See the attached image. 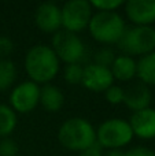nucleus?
<instances>
[{
    "label": "nucleus",
    "mask_w": 155,
    "mask_h": 156,
    "mask_svg": "<svg viewBox=\"0 0 155 156\" xmlns=\"http://www.w3.org/2000/svg\"><path fill=\"white\" fill-rule=\"evenodd\" d=\"M25 69L33 82L47 83L56 77L59 71V59L51 47L38 44L27 51Z\"/></svg>",
    "instance_id": "1"
},
{
    "label": "nucleus",
    "mask_w": 155,
    "mask_h": 156,
    "mask_svg": "<svg viewBox=\"0 0 155 156\" xmlns=\"http://www.w3.org/2000/svg\"><path fill=\"white\" fill-rule=\"evenodd\" d=\"M104 93H106V100L111 104H120L124 101V89L118 85H111Z\"/></svg>",
    "instance_id": "23"
},
{
    "label": "nucleus",
    "mask_w": 155,
    "mask_h": 156,
    "mask_svg": "<svg viewBox=\"0 0 155 156\" xmlns=\"http://www.w3.org/2000/svg\"><path fill=\"white\" fill-rule=\"evenodd\" d=\"M113 81H114V77L110 69L99 66L96 63H91L84 67V76H82L81 83L89 90L106 92L113 85Z\"/></svg>",
    "instance_id": "10"
},
{
    "label": "nucleus",
    "mask_w": 155,
    "mask_h": 156,
    "mask_svg": "<svg viewBox=\"0 0 155 156\" xmlns=\"http://www.w3.org/2000/svg\"><path fill=\"white\" fill-rule=\"evenodd\" d=\"M10 103L14 111L30 112L40 103V86L33 81H25L13 89L10 94Z\"/></svg>",
    "instance_id": "8"
},
{
    "label": "nucleus",
    "mask_w": 155,
    "mask_h": 156,
    "mask_svg": "<svg viewBox=\"0 0 155 156\" xmlns=\"http://www.w3.org/2000/svg\"><path fill=\"white\" fill-rule=\"evenodd\" d=\"M125 11L136 26H151L155 22V0H129Z\"/></svg>",
    "instance_id": "11"
},
{
    "label": "nucleus",
    "mask_w": 155,
    "mask_h": 156,
    "mask_svg": "<svg viewBox=\"0 0 155 156\" xmlns=\"http://www.w3.org/2000/svg\"><path fill=\"white\" fill-rule=\"evenodd\" d=\"M84 76V67L80 63H70L65 67V80L69 83H81Z\"/></svg>",
    "instance_id": "19"
},
{
    "label": "nucleus",
    "mask_w": 155,
    "mask_h": 156,
    "mask_svg": "<svg viewBox=\"0 0 155 156\" xmlns=\"http://www.w3.org/2000/svg\"><path fill=\"white\" fill-rule=\"evenodd\" d=\"M40 103L48 112H56L63 107L65 96L58 86L45 83L40 88Z\"/></svg>",
    "instance_id": "14"
},
{
    "label": "nucleus",
    "mask_w": 155,
    "mask_h": 156,
    "mask_svg": "<svg viewBox=\"0 0 155 156\" xmlns=\"http://www.w3.org/2000/svg\"><path fill=\"white\" fill-rule=\"evenodd\" d=\"M89 3L92 8L95 7L98 11H115L124 4L122 0H93Z\"/></svg>",
    "instance_id": "21"
},
{
    "label": "nucleus",
    "mask_w": 155,
    "mask_h": 156,
    "mask_svg": "<svg viewBox=\"0 0 155 156\" xmlns=\"http://www.w3.org/2000/svg\"><path fill=\"white\" fill-rule=\"evenodd\" d=\"M136 67V74L146 85H155V51L140 58Z\"/></svg>",
    "instance_id": "16"
},
{
    "label": "nucleus",
    "mask_w": 155,
    "mask_h": 156,
    "mask_svg": "<svg viewBox=\"0 0 155 156\" xmlns=\"http://www.w3.org/2000/svg\"><path fill=\"white\" fill-rule=\"evenodd\" d=\"M80 156H103L102 155V151H100V147L98 145V144H95V145L89 147L88 149H85V151H82Z\"/></svg>",
    "instance_id": "26"
},
{
    "label": "nucleus",
    "mask_w": 155,
    "mask_h": 156,
    "mask_svg": "<svg viewBox=\"0 0 155 156\" xmlns=\"http://www.w3.org/2000/svg\"><path fill=\"white\" fill-rule=\"evenodd\" d=\"M124 155H125V152L120 151V149H110L104 156H124Z\"/></svg>",
    "instance_id": "27"
},
{
    "label": "nucleus",
    "mask_w": 155,
    "mask_h": 156,
    "mask_svg": "<svg viewBox=\"0 0 155 156\" xmlns=\"http://www.w3.org/2000/svg\"><path fill=\"white\" fill-rule=\"evenodd\" d=\"M118 48L125 55H147L155 51V29L153 26H132L126 27Z\"/></svg>",
    "instance_id": "4"
},
{
    "label": "nucleus",
    "mask_w": 155,
    "mask_h": 156,
    "mask_svg": "<svg viewBox=\"0 0 155 156\" xmlns=\"http://www.w3.org/2000/svg\"><path fill=\"white\" fill-rule=\"evenodd\" d=\"M14 43L11 38L5 37V36H0V58H5L13 52Z\"/></svg>",
    "instance_id": "24"
},
{
    "label": "nucleus",
    "mask_w": 155,
    "mask_h": 156,
    "mask_svg": "<svg viewBox=\"0 0 155 156\" xmlns=\"http://www.w3.org/2000/svg\"><path fill=\"white\" fill-rule=\"evenodd\" d=\"M16 126V114L10 105L0 103V137H7Z\"/></svg>",
    "instance_id": "17"
},
{
    "label": "nucleus",
    "mask_w": 155,
    "mask_h": 156,
    "mask_svg": "<svg viewBox=\"0 0 155 156\" xmlns=\"http://www.w3.org/2000/svg\"><path fill=\"white\" fill-rule=\"evenodd\" d=\"M18 155V145L13 138L4 137L0 141V156H16Z\"/></svg>",
    "instance_id": "22"
},
{
    "label": "nucleus",
    "mask_w": 155,
    "mask_h": 156,
    "mask_svg": "<svg viewBox=\"0 0 155 156\" xmlns=\"http://www.w3.org/2000/svg\"><path fill=\"white\" fill-rule=\"evenodd\" d=\"M58 140L65 148L82 152L96 144V130L85 118L74 116L62 123Z\"/></svg>",
    "instance_id": "2"
},
{
    "label": "nucleus",
    "mask_w": 155,
    "mask_h": 156,
    "mask_svg": "<svg viewBox=\"0 0 155 156\" xmlns=\"http://www.w3.org/2000/svg\"><path fill=\"white\" fill-rule=\"evenodd\" d=\"M136 67L137 63L132 56L120 55V56H115L110 70L114 78L120 81H129L136 76Z\"/></svg>",
    "instance_id": "15"
},
{
    "label": "nucleus",
    "mask_w": 155,
    "mask_h": 156,
    "mask_svg": "<svg viewBox=\"0 0 155 156\" xmlns=\"http://www.w3.org/2000/svg\"><path fill=\"white\" fill-rule=\"evenodd\" d=\"M34 22L45 33H56L62 27V10L52 2H44L36 8Z\"/></svg>",
    "instance_id": "9"
},
{
    "label": "nucleus",
    "mask_w": 155,
    "mask_h": 156,
    "mask_svg": "<svg viewBox=\"0 0 155 156\" xmlns=\"http://www.w3.org/2000/svg\"><path fill=\"white\" fill-rule=\"evenodd\" d=\"M124 156H155V152L146 147H136V148H132L128 152H125Z\"/></svg>",
    "instance_id": "25"
},
{
    "label": "nucleus",
    "mask_w": 155,
    "mask_h": 156,
    "mask_svg": "<svg viewBox=\"0 0 155 156\" xmlns=\"http://www.w3.org/2000/svg\"><path fill=\"white\" fill-rule=\"evenodd\" d=\"M52 49L56 54L58 59H62L66 65L78 63V60L84 56L85 45L82 40L76 33L67 30H58L52 37Z\"/></svg>",
    "instance_id": "6"
},
{
    "label": "nucleus",
    "mask_w": 155,
    "mask_h": 156,
    "mask_svg": "<svg viewBox=\"0 0 155 156\" xmlns=\"http://www.w3.org/2000/svg\"><path fill=\"white\" fill-rule=\"evenodd\" d=\"M62 10V26L71 33L81 32L89 25L92 18V5L88 0H69L63 4Z\"/></svg>",
    "instance_id": "7"
},
{
    "label": "nucleus",
    "mask_w": 155,
    "mask_h": 156,
    "mask_svg": "<svg viewBox=\"0 0 155 156\" xmlns=\"http://www.w3.org/2000/svg\"><path fill=\"white\" fill-rule=\"evenodd\" d=\"M89 32L95 40L104 44H117L126 26L117 11H98L89 21Z\"/></svg>",
    "instance_id": "3"
},
{
    "label": "nucleus",
    "mask_w": 155,
    "mask_h": 156,
    "mask_svg": "<svg viewBox=\"0 0 155 156\" xmlns=\"http://www.w3.org/2000/svg\"><path fill=\"white\" fill-rule=\"evenodd\" d=\"M132 138L133 132L129 122L120 118L107 119L96 130V144L109 149H120L128 145Z\"/></svg>",
    "instance_id": "5"
},
{
    "label": "nucleus",
    "mask_w": 155,
    "mask_h": 156,
    "mask_svg": "<svg viewBox=\"0 0 155 156\" xmlns=\"http://www.w3.org/2000/svg\"><path fill=\"white\" fill-rule=\"evenodd\" d=\"M133 134L140 138H154L155 137V110L146 108L132 114L129 119Z\"/></svg>",
    "instance_id": "12"
},
{
    "label": "nucleus",
    "mask_w": 155,
    "mask_h": 156,
    "mask_svg": "<svg viewBox=\"0 0 155 156\" xmlns=\"http://www.w3.org/2000/svg\"><path fill=\"white\" fill-rule=\"evenodd\" d=\"M114 59H115V54L111 48H100L95 54V56H93V60H95L93 63L110 69L113 62H114Z\"/></svg>",
    "instance_id": "20"
},
{
    "label": "nucleus",
    "mask_w": 155,
    "mask_h": 156,
    "mask_svg": "<svg viewBox=\"0 0 155 156\" xmlns=\"http://www.w3.org/2000/svg\"><path fill=\"white\" fill-rule=\"evenodd\" d=\"M124 103L133 112L142 111L150 107L151 90L143 82H136L133 85L124 89Z\"/></svg>",
    "instance_id": "13"
},
{
    "label": "nucleus",
    "mask_w": 155,
    "mask_h": 156,
    "mask_svg": "<svg viewBox=\"0 0 155 156\" xmlns=\"http://www.w3.org/2000/svg\"><path fill=\"white\" fill-rule=\"evenodd\" d=\"M18 76L16 66L10 59H0V92L8 89Z\"/></svg>",
    "instance_id": "18"
}]
</instances>
